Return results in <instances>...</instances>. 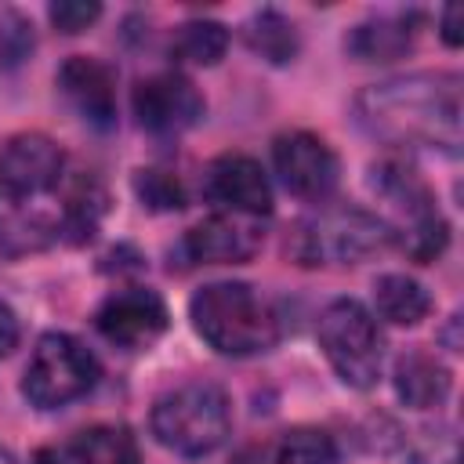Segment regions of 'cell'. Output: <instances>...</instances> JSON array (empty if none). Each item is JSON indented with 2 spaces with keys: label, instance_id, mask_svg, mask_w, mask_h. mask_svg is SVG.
<instances>
[{
  "label": "cell",
  "instance_id": "5",
  "mask_svg": "<svg viewBox=\"0 0 464 464\" xmlns=\"http://www.w3.org/2000/svg\"><path fill=\"white\" fill-rule=\"evenodd\" d=\"M319 348L330 359L334 373L352 388H373L381 377L384 337L377 319L352 297H341L319 315Z\"/></svg>",
  "mask_w": 464,
  "mask_h": 464
},
{
  "label": "cell",
  "instance_id": "13",
  "mask_svg": "<svg viewBox=\"0 0 464 464\" xmlns=\"http://www.w3.org/2000/svg\"><path fill=\"white\" fill-rule=\"evenodd\" d=\"M58 87L65 102L98 130H109L116 123V80L112 69L102 65L98 58L72 54L58 69Z\"/></svg>",
  "mask_w": 464,
  "mask_h": 464
},
{
  "label": "cell",
  "instance_id": "21",
  "mask_svg": "<svg viewBox=\"0 0 464 464\" xmlns=\"http://www.w3.org/2000/svg\"><path fill=\"white\" fill-rule=\"evenodd\" d=\"M134 188L145 199V207H152V210H178L185 203L181 181L174 174H167V170H138Z\"/></svg>",
  "mask_w": 464,
  "mask_h": 464
},
{
  "label": "cell",
  "instance_id": "15",
  "mask_svg": "<svg viewBox=\"0 0 464 464\" xmlns=\"http://www.w3.org/2000/svg\"><path fill=\"white\" fill-rule=\"evenodd\" d=\"M373 304H377L381 319H388L395 326H417L428 315L431 297L417 279L392 272V276H381L373 283Z\"/></svg>",
  "mask_w": 464,
  "mask_h": 464
},
{
  "label": "cell",
  "instance_id": "9",
  "mask_svg": "<svg viewBox=\"0 0 464 464\" xmlns=\"http://www.w3.org/2000/svg\"><path fill=\"white\" fill-rule=\"evenodd\" d=\"M134 116L152 134H178L203 116V98L181 72H156L134 87Z\"/></svg>",
  "mask_w": 464,
  "mask_h": 464
},
{
  "label": "cell",
  "instance_id": "24",
  "mask_svg": "<svg viewBox=\"0 0 464 464\" xmlns=\"http://www.w3.org/2000/svg\"><path fill=\"white\" fill-rule=\"evenodd\" d=\"M18 315L0 301V355H7L14 344H18Z\"/></svg>",
  "mask_w": 464,
  "mask_h": 464
},
{
  "label": "cell",
  "instance_id": "19",
  "mask_svg": "<svg viewBox=\"0 0 464 464\" xmlns=\"http://www.w3.org/2000/svg\"><path fill=\"white\" fill-rule=\"evenodd\" d=\"M246 44H250L261 58L283 65V62H290V58L297 54V29H294L290 18H283L279 11H261V14H254L250 25H246Z\"/></svg>",
  "mask_w": 464,
  "mask_h": 464
},
{
  "label": "cell",
  "instance_id": "16",
  "mask_svg": "<svg viewBox=\"0 0 464 464\" xmlns=\"http://www.w3.org/2000/svg\"><path fill=\"white\" fill-rule=\"evenodd\" d=\"M410 47H413V29L406 18H377L352 29L348 36V51L359 62H392L402 58Z\"/></svg>",
  "mask_w": 464,
  "mask_h": 464
},
{
  "label": "cell",
  "instance_id": "4",
  "mask_svg": "<svg viewBox=\"0 0 464 464\" xmlns=\"http://www.w3.org/2000/svg\"><path fill=\"white\" fill-rule=\"evenodd\" d=\"M395 228L359 207H334L308 218L294 236L301 265H355L392 243Z\"/></svg>",
  "mask_w": 464,
  "mask_h": 464
},
{
  "label": "cell",
  "instance_id": "27",
  "mask_svg": "<svg viewBox=\"0 0 464 464\" xmlns=\"http://www.w3.org/2000/svg\"><path fill=\"white\" fill-rule=\"evenodd\" d=\"M0 464H14V457H11L7 450H0Z\"/></svg>",
  "mask_w": 464,
  "mask_h": 464
},
{
  "label": "cell",
  "instance_id": "11",
  "mask_svg": "<svg viewBox=\"0 0 464 464\" xmlns=\"http://www.w3.org/2000/svg\"><path fill=\"white\" fill-rule=\"evenodd\" d=\"M94 323L105 341L120 348H145L167 330V304L145 286H127L102 301Z\"/></svg>",
  "mask_w": 464,
  "mask_h": 464
},
{
  "label": "cell",
  "instance_id": "22",
  "mask_svg": "<svg viewBox=\"0 0 464 464\" xmlns=\"http://www.w3.org/2000/svg\"><path fill=\"white\" fill-rule=\"evenodd\" d=\"M51 22L62 29V33H83L98 14H102V7L94 4V0H58V4H51Z\"/></svg>",
  "mask_w": 464,
  "mask_h": 464
},
{
  "label": "cell",
  "instance_id": "6",
  "mask_svg": "<svg viewBox=\"0 0 464 464\" xmlns=\"http://www.w3.org/2000/svg\"><path fill=\"white\" fill-rule=\"evenodd\" d=\"M98 381V359L69 334H44L29 355L22 392L40 410H62L83 399Z\"/></svg>",
  "mask_w": 464,
  "mask_h": 464
},
{
  "label": "cell",
  "instance_id": "12",
  "mask_svg": "<svg viewBox=\"0 0 464 464\" xmlns=\"http://www.w3.org/2000/svg\"><path fill=\"white\" fill-rule=\"evenodd\" d=\"M261 236L265 232H261L257 218L221 210V214L199 221L196 228H188L181 254L188 257V265H243L257 254Z\"/></svg>",
  "mask_w": 464,
  "mask_h": 464
},
{
  "label": "cell",
  "instance_id": "3",
  "mask_svg": "<svg viewBox=\"0 0 464 464\" xmlns=\"http://www.w3.org/2000/svg\"><path fill=\"white\" fill-rule=\"evenodd\" d=\"M228 395L210 381L181 384L152 406V435L181 457L214 453L228 439Z\"/></svg>",
  "mask_w": 464,
  "mask_h": 464
},
{
  "label": "cell",
  "instance_id": "10",
  "mask_svg": "<svg viewBox=\"0 0 464 464\" xmlns=\"http://www.w3.org/2000/svg\"><path fill=\"white\" fill-rule=\"evenodd\" d=\"M203 192L210 203H218L225 214H243V218H261L272 210V188L257 160L243 152H225L218 156L207 174H203Z\"/></svg>",
  "mask_w": 464,
  "mask_h": 464
},
{
  "label": "cell",
  "instance_id": "8",
  "mask_svg": "<svg viewBox=\"0 0 464 464\" xmlns=\"http://www.w3.org/2000/svg\"><path fill=\"white\" fill-rule=\"evenodd\" d=\"M62 174V149L47 134H14L0 145V192L29 199L47 192Z\"/></svg>",
  "mask_w": 464,
  "mask_h": 464
},
{
  "label": "cell",
  "instance_id": "20",
  "mask_svg": "<svg viewBox=\"0 0 464 464\" xmlns=\"http://www.w3.org/2000/svg\"><path fill=\"white\" fill-rule=\"evenodd\" d=\"M337 446L323 428H290L279 446L272 464H334Z\"/></svg>",
  "mask_w": 464,
  "mask_h": 464
},
{
  "label": "cell",
  "instance_id": "2",
  "mask_svg": "<svg viewBox=\"0 0 464 464\" xmlns=\"http://www.w3.org/2000/svg\"><path fill=\"white\" fill-rule=\"evenodd\" d=\"M196 334L221 355H257L279 341L276 308L250 283H210L188 304Z\"/></svg>",
  "mask_w": 464,
  "mask_h": 464
},
{
  "label": "cell",
  "instance_id": "14",
  "mask_svg": "<svg viewBox=\"0 0 464 464\" xmlns=\"http://www.w3.org/2000/svg\"><path fill=\"white\" fill-rule=\"evenodd\" d=\"M395 392L413 410H431L450 395V370L431 352H406L395 362Z\"/></svg>",
  "mask_w": 464,
  "mask_h": 464
},
{
  "label": "cell",
  "instance_id": "25",
  "mask_svg": "<svg viewBox=\"0 0 464 464\" xmlns=\"http://www.w3.org/2000/svg\"><path fill=\"white\" fill-rule=\"evenodd\" d=\"M442 40H446L450 47H457V44L464 40V33H460V7H457V4H450L446 14H442Z\"/></svg>",
  "mask_w": 464,
  "mask_h": 464
},
{
  "label": "cell",
  "instance_id": "7",
  "mask_svg": "<svg viewBox=\"0 0 464 464\" xmlns=\"http://www.w3.org/2000/svg\"><path fill=\"white\" fill-rule=\"evenodd\" d=\"M272 163L283 185L301 199H326L337 185V156L319 134H279L272 145Z\"/></svg>",
  "mask_w": 464,
  "mask_h": 464
},
{
  "label": "cell",
  "instance_id": "23",
  "mask_svg": "<svg viewBox=\"0 0 464 464\" xmlns=\"http://www.w3.org/2000/svg\"><path fill=\"white\" fill-rule=\"evenodd\" d=\"M29 51H33V33H29V25H25L18 14H7L4 25H0V58H4V65L22 62Z\"/></svg>",
  "mask_w": 464,
  "mask_h": 464
},
{
  "label": "cell",
  "instance_id": "18",
  "mask_svg": "<svg viewBox=\"0 0 464 464\" xmlns=\"http://www.w3.org/2000/svg\"><path fill=\"white\" fill-rule=\"evenodd\" d=\"M225 47H228V29L210 18L185 22L170 40V54L188 65H214L225 54Z\"/></svg>",
  "mask_w": 464,
  "mask_h": 464
},
{
  "label": "cell",
  "instance_id": "1",
  "mask_svg": "<svg viewBox=\"0 0 464 464\" xmlns=\"http://www.w3.org/2000/svg\"><path fill=\"white\" fill-rule=\"evenodd\" d=\"M359 127L388 145H460V80L450 72H413L366 87L355 98Z\"/></svg>",
  "mask_w": 464,
  "mask_h": 464
},
{
  "label": "cell",
  "instance_id": "17",
  "mask_svg": "<svg viewBox=\"0 0 464 464\" xmlns=\"http://www.w3.org/2000/svg\"><path fill=\"white\" fill-rule=\"evenodd\" d=\"M76 464H141L138 442L120 424H94L76 435L72 442Z\"/></svg>",
  "mask_w": 464,
  "mask_h": 464
},
{
  "label": "cell",
  "instance_id": "26",
  "mask_svg": "<svg viewBox=\"0 0 464 464\" xmlns=\"http://www.w3.org/2000/svg\"><path fill=\"white\" fill-rule=\"evenodd\" d=\"M33 464H76V457H72V450H40L33 457Z\"/></svg>",
  "mask_w": 464,
  "mask_h": 464
}]
</instances>
